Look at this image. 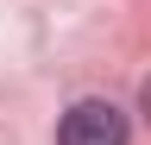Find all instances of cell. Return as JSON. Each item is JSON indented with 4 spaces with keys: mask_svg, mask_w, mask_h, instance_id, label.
<instances>
[{
    "mask_svg": "<svg viewBox=\"0 0 151 145\" xmlns=\"http://www.w3.org/2000/svg\"><path fill=\"white\" fill-rule=\"evenodd\" d=\"M126 139H132L126 133V114L113 101H101V95L76 101L63 114V126H57V145H126Z\"/></svg>",
    "mask_w": 151,
    "mask_h": 145,
    "instance_id": "obj_1",
    "label": "cell"
},
{
    "mask_svg": "<svg viewBox=\"0 0 151 145\" xmlns=\"http://www.w3.org/2000/svg\"><path fill=\"white\" fill-rule=\"evenodd\" d=\"M139 101H145V114H151V76H145V88H139Z\"/></svg>",
    "mask_w": 151,
    "mask_h": 145,
    "instance_id": "obj_2",
    "label": "cell"
}]
</instances>
